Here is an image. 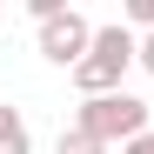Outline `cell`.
<instances>
[{"label": "cell", "mask_w": 154, "mask_h": 154, "mask_svg": "<svg viewBox=\"0 0 154 154\" xmlns=\"http://www.w3.org/2000/svg\"><path fill=\"white\" fill-rule=\"evenodd\" d=\"M141 60V34L127 27V20H107V27H94V47L87 60L74 67V87H81L87 100L94 94H121V74Z\"/></svg>", "instance_id": "1"}, {"label": "cell", "mask_w": 154, "mask_h": 154, "mask_svg": "<svg viewBox=\"0 0 154 154\" xmlns=\"http://www.w3.org/2000/svg\"><path fill=\"white\" fill-rule=\"evenodd\" d=\"M74 127H81V134H94L100 147H127V141H141V134H154L147 127V100L141 94H94V100H81V107H74Z\"/></svg>", "instance_id": "2"}, {"label": "cell", "mask_w": 154, "mask_h": 154, "mask_svg": "<svg viewBox=\"0 0 154 154\" xmlns=\"http://www.w3.org/2000/svg\"><path fill=\"white\" fill-rule=\"evenodd\" d=\"M87 47H94V20H87V14H74V7L54 14V20L40 27V54L54 60V67H67V74L87 60Z\"/></svg>", "instance_id": "3"}, {"label": "cell", "mask_w": 154, "mask_h": 154, "mask_svg": "<svg viewBox=\"0 0 154 154\" xmlns=\"http://www.w3.org/2000/svg\"><path fill=\"white\" fill-rule=\"evenodd\" d=\"M0 154H34V134H27V114L0 100Z\"/></svg>", "instance_id": "4"}, {"label": "cell", "mask_w": 154, "mask_h": 154, "mask_svg": "<svg viewBox=\"0 0 154 154\" xmlns=\"http://www.w3.org/2000/svg\"><path fill=\"white\" fill-rule=\"evenodd\" d=\"M54 154H107L94 134H81V127H60V141H54Z\"/></svg>", "instance_id": "5"}, {"label": "cell", "mask_w": 154, "mask_h": 154, "mask_svg": "<svg viewBox=\"0 0 154 154\" xmlns=\"http://www.w3.org/2000/svg\"><path fill=\"white\" fill-rule=\"evenodd\" d=\"M141 67L154 74V34H141Z\"/></svg>", "instance_id": "6"}, {"label": "cell", "mask_w": 154, "mask_h": 154, "mask_svg": "<svg viewBox=\"0 0 154 154\" xmlns=\"http://www.w3.org/2000/svg\"><path fill=\"white\" fill-rule=\"evenodd\" d=\"M121 154H154V134H141V141H127Z\"/></svg>", "instance_id": "7"}]
</instances>
